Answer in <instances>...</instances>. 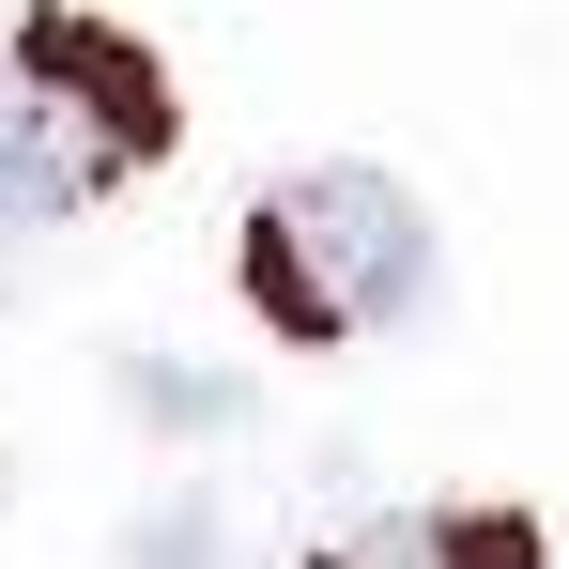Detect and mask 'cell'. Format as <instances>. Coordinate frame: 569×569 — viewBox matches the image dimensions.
<instances>
[{"mask_svg":"<svg viewBox=\"0 0 569 569\" xmlns=\"http://www.w3.org/2000/svg\"><path fill=\"white\" fill-rule=\"evenodd\" d=\"M231 278H247V308L278 323L292 355H339L355 323H400L431 292V216H416V186H385V170L339 154V170H292L247 216Z\"/></svg>","mask_w":569,"mask_h":569,"instance_id":"cell-1","label":"cell"},{"mask_svg":"<svg viewBox=\"0 0 569 569\" xmlns=\"http://www.w3.org/2000/svg\"><path fill=\"white\" fill-rule=\"evenodd\" d=\"M0 78L47 108L93 170H154V154H170V123H186L170 78H154V47H123L108 16H62V0H47V16H16V62H0Z\"/></svg>","mask_w":569,"mask_h":569,"instance_id":"cell-2","label":"cell"},{"mask_svg":"<svg viewBox=\"0 0 569 569\" xmlns=\"http://www.w3.org/2000/svg\"><path fill=\"white\" fill-rule=\"evenodd\" d=\"M339 569H539V523L523 508H385L339 539Z\"/></svg>","mask_w":569,"mask_h":569,"instance_id":"cell-3","label":"cell"},{"mask_svg":"<svg viewBox=\"0 0 569 569\" xmlns=\"http://www.w3.org/2000/svg\"><path fill=\"white\" fill-rule=\"evenodd\" d=\"M93 186H108V170H93V154H78L31 93H16V78H0V231H62Z\"/></svg>","mask_w":569,"mask_h":569,"instance_id":"cell-4","label":"cell"},{"mask_svg":"<svg viewBox=\"0 0 569 569\" xmlns=\"http://www.w3.org/2000/svg\"><path fill=\"white\" fill-rule=\"evenodd\" d=\"M139 385V416H170V431H200V416H216V385H186V370H123Z\"/></svg>","mask_w":569,"mask_h":569,"instance_id":"cell-5","label":"cell"},{"mask_svg":"<svg viewBox=\"0 0 569 569\" xmlns=\"http://www.w3.org/2000/svg\"><path fill=\"white\" fill-rule=\"evenodd\" d=\"M139 569H216V523H200V508H170V523L139 539Z\"/></svg>","mask_w":569,"mask_h":569,"instance_id":"cell-6","label":"cell"}]
</instances>
